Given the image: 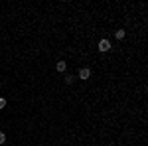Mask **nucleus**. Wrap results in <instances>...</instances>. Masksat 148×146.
Returning <instances> with one entry per match:
<instances>
[{
	"label": "nucleus",
	"instance_id": "nucleus-1",
	"mask_svg": "<svg viewBox=\"0 0 148 146\" xmlns=\"http://www.w3.org/2000/svg\"><path fill=\"white\" fill-rule=\"evenodd\" d=\"M109 49H111L109 40H101V42H99V51H109Z\"/></svg>",
	"mask_w": 148,
	"mask_h": 146
},
{
	"label": "nucleus",
	"instance_id": "nucleus-2",
	"mask_svg": "<svg viewBox=\"0 0 148 146\" xmlns=\"http://www.w3.org/2000/svg\"><path fill=\"white\" fill-rule=\"evenodd\" d=\"M89 77H91V69H89V67H83L79 71V79H89Z\"/></svg>",
	"mask_w": 148,
	"mask_h": 146
},
{
	"label": "nucleus",
	"instance_id": "nucleus-3",
	"mask_svg": "<svg viewBox=\"0 0 148 146\" xmlns=\"http://www.w3.org/2000/svg\"><path fill=\"white\" fill-rule=\"evenodd\" d=\"M114 38H116V40H123V38H125V30H116V32H114Z\"/></svg>",
	"mask_w": 148,
	"mask_h": 146
},
{
	"label": "nucleus",
	"instance_id": "nucleus-4",
	"mask_svg": "<svg viewBox=\"0 0 148 146\" xmlns=\"http://www.w3.org/2000/svg\"><path fill=\"white\" fill-rule=\"evenodd\" d=\"M57 71H65V67H67V65H65V61H57Z\"/></svg>",
	"mask_w": 148,
	"mask_h": 146
},
{
	"label": "nucleus",
	"instance_id": "nucleus-5",
	"mask_svg": "<svg viewBox=\"0 0 148 146\" xmlns=\"http://www.w3.org/2000/svg\"><path fill=\"white\" fill-rule=\"evenodd\" d=\"M4 107H6V99H4V97H0V109H4Z\"/></svg>",
	"mask_w": 148,
	"mask_h": 146
},
{
	"label": "nucleus",
	"instance_id": "nucleus-6",
	"mask_svg": "<svg viewBox=\"0 0 148 146\" xmlns=\"http://www.w3.org/2000/svg\"><path fill=\"white\" fill-rule=\"evenodd\" d=\"M4 142H6V134H4V132H0V144H4Z\"/></svg>",
	"mask_w": 148,
	"mask_h": 146
},
{
	"label": "nucleus",
	"instance_id": "nucleus-7",
	"mask_svg": "<svg viewBox=\"0 0 148 146\" xmlns=\"http://www.w3.org/2000/svg\"><path fill=\"white\" fill-rule=\"evenodd\" d=\"M65 83H67V85H71V83H73V77H71V75H69V77H65Z\"/></svg>",
	"mask_w": 148,
	"mask_h": 146
}]
</instances>
